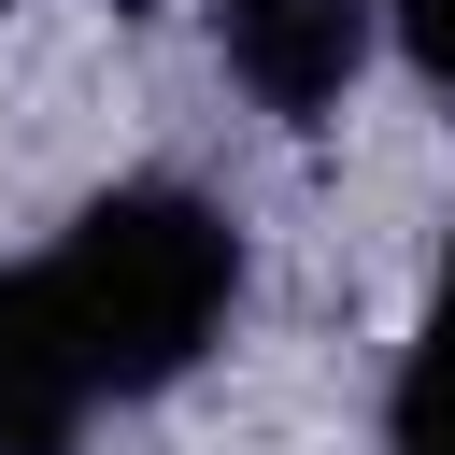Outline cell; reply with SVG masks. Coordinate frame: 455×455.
<instances>
[{"label":"cell","instance_id":"1","mask_svg":"<svg viewBox=\"0 0 455 455\" xmlns=\"http://www.w3.org/2000/svg\"><path fill=\"white\" fill-rule=\"evenodd\" d=\"M28 284L57 299L85 384H100V398H142V384H171V370L228 327L242 242H228V213H213L199 185H114V199H85V213L57 228V256H28Z\"/></svg>","mask_w":455,"mask_h":455},{"label":"cell","instance_id":"2","mask_svg":"<svg viewBox=\"0 0 455 455\" xmlns=\"http://www.w3.org/2000/svg\"><path fill=\"white\" fill-rule=\"evenodd\" d=\"M213 43L242 71V100L270 114H327L370 57V0H213Z\"/></svg>","mask_w":455,"mask_h":455},{"label":"cell","instance_id":"3","mask_svg":"<svg viewBox=\"0 0 455 455\" xmlns=\"http://www.w3.org/2000/svg\"><path fill=\"white\" fill-rule=\"evenodd\" d=\"M85 412H100V384H85L71 327H57V299L14 270V284H0V455H71Z\"/></svg>","mask_w":455,"mask_h":455},{"label":"cell","instance_id":"4","mask_svg":"<svg viewBox=\"0 0 455 455\" xmlns=\"http://www.w3.org/2000/svg\"><path fill=\"white\" fill-rule=\"evenodd\" d=\"M384 455H455V270H441L427 341H412V370H398V427H384Z\"/></svg>","mask_w":455,"mask_h":455},{"label":"cell","instance_id":"5","mask_svg":"<svg viewBox=\"0 0 455 455\" xmlns=\"http://www.w3.org/2000/svg\"><path fill=\"white\" fill-rule=\"evenodd\" d=\"M384 14H398V57L427 85H455V0H384Z\"/></svg>","mask_w":455,"mask_h":455}]
</instances>
